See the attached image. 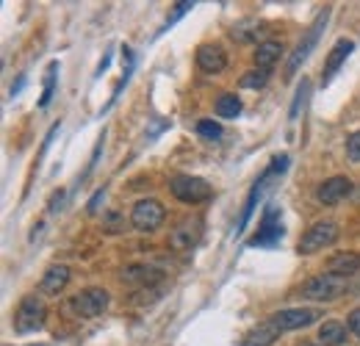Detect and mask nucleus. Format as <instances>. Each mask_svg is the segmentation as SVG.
<instances>
[{"label":"nucleus","mask_w":360,"mask_h":346,"mask_svg":"<svg viewBox=\"0 0 360 346\" xmlns=\"http://www.w3.org/2000/svg\"><path fill=\"white\" fill-rule=\"evenodd\" d=\"M347 330H349L355 338H360V307H355V310L347 316Z\"/></svg>","instance_id":"cd10ccee"},{"label":"nucleus","mask_w":360,"mask_h":346,"mask_svg":"<svg viewBox=\"0 0 360 346\" xmlns=\"http://www.w3.org/2000/svg\"><path fill=\"white\" fill-rule=\"evenodd\" d=\"M280 238H283L280 208H277V205H269V208L264 211V217H261V227H258V233L247 241V247H250V250H255V247H274Z\"/></svg>","instance_id":"9d476101"},{"label":"nucleus","mask_w":360,"mask_h":346,"mask_svg":"<svg viewBox=\"0 0 360 346\" xmlns=\"http://www.w3.org/2000/svg\"><path fill=\"white\" fill-rule=\"evenodd\" d=\"M31 346H34V344H31Z\"/></svg>","instance_id":"c756f323"},{"label":"nucleus","mask_w":360,"mask_h":346,"mask_svg":"<svg viewBox=\"0 0 360 346\" xmlns=\"http://www.w3.org/2000/svg\"><path fill=\"white\" fill-rule=\"evenodd\" d=\"M266 81H269L266 70H250L247 75H241V86L244 89H261L266 86Z\"/></svg>","instance_id":"4be33fe9"},{"label":"nucleus","mask_w":360,"mask_h":346,"mask_svg":"<svg viewBox=\"0 0 360 346\" xmlns=\"http://www.w3.org/2000/svg\"><path fill=\"white\" fill-rule=\"evenodd\" d=\"M191 6H194V3H188V0H180V3H175V11L167 17V23H164V31H167L169 25H175L180 17L186 14V11H191Z\"/></svg>","instance_id":"a878e982"},{"label":"nucleus","mask_w":360,"mask_h":346,"mask_svg":"<svg viewBox=\"0 0 360 346\" xmlns=\"http://www.w3.org/2000/svg\"><path fill=\"white\" fill-rule=\"evenodd\" d=\"M347 335H349V330L341 321H324L319 327L316 341H319V346H344L347 344Z\"/></svg>","instance_id":"a211bd4d"},{"label":"nucleus","mask_w":360,"mask_h":346,"mask_svg":"<svg viewBox=\"0 0 360 346\" xmlns=\"http://www.w3.org/2000/svg\"><path fill=\"white\" fill-rule=\"evenodd\" d=\"M327 271L349 280V277L360 274V255H355V252H338V255H333V258L327 260Z\"/></svg>","instance_id":"f3484780"},{"label":"nucleus","mask_w":360,"mask_h":346,"mask_svg":"<svg viewBox=\"0 0 360 346\" xmlns=\"http://www.w3.org/2000/svg\"><path fill=\"white\" fill-rule=\"evenodd\" d=\"M352 50H355V42L352 39H338V42L333 44V50H330V56H327V61H324V72H321V84H330L333 81V75L341 70V64L352 56Z\"/></svg>","instance_id":"4468645a"},{"label":"nucleus","mask_w":360,"mask_h":346,"mask_svg":"<svg viewBox=\"0 0 360 346\" xmlns=\"http://www.w3.org/2000/svg\"><path fill=\"white\" fill-rule=\"evenodd\" d=\"M338 224L335 222H316L311 224L305 233H302V238L297 241V252L300 255H314L319 250H327V247H333L335 241H338Z\"/></svg>","instance_id":"7ed1b4c3"},{"label":"nucleus","mask_w":360,"mask_h":346,"mask_svg":"<svg viewBox=\"0 0 360 346\" xmlns=\"http://www.w3.org/2000/svg\"><path fill=\"white\" fill-rule=\"evenodd\" d=\"M347 158L352 164H360V130H355L349 139H347Z\"/></svg>","instance_id":"393cba45"},{"label":"nucleus","mask_w":360,"mask_h":346,"mask_svg":"<svg viewBox=\"0 0 360 346\" xmlns=\"http://www.w3.org/2000/svg\"><path fill=\"white\" fill-rule=\"evenodd\" d=\"M169 191L178 197L180 203L186 205H197V203H205L214 197V188L208 180L202 177H194V174H178L169 180Z\"/></svg>","instance_id":"20e7f679"},{"label":"nucleus","mask_w":360,"mask_h":346,"mask_svg":"<svg viewBox=\"0 0 360 346\" xmlns=\"http://www.w3.org/2000/svg\"><path fill=\"white\" fill-rule=\"evenodd\" d=\"M352 180L347 177V174H335V177H327L324 183H319V188H316V200L321 203V205H338L341 200H347L349 194H352Z\"/></svg>","instance_id":"f8f14e48"},{"label":"nucleus","mask_w":360,"mask_h":346,"mask_svg":"<svg viewBox=\"0 0 360 346\" xmlns=\"http://www.w3.org/2000/svg\"><path fill=\"white\" fill-rule=\"evenodd\" d=\"M164 217H167L164 205H161L158 200L147 197V200H139L134 205V211H131V224H134V230H139V233H153V230H158V227L164 224Z\"/></svg>","instance_id":"0eeeda50"},{"label":"nucleus","mask_w":360,"mask_h":346,"mask_svg":"<svg viewBox=\"0 0 360 346\" xmlns=\"http://www.w3.org/2000/svg\"><path fill=\"white\" fill-rule=\"evenodd\" d=\"M100 200H103V188H100V191H97V194L89 200V214H94V211H97V203H100Z\"/></svg>","instance_id":"c85d7f7f"},{"label":"nucleus","mask_w":360,"mask_h":346,"mask_svg":"<svg viewBox=\"0 0 360 346\" xmlns=\"http://www.w3.org/2000/svg\"><path fill=\"white\" fill-rule=\"evenodd\" d=\"M45 319H47V307L39 297H25L20 300L17 310H14V330L20 335H28V333H37L45 327Z\"/></svg>","instance_id":"f03ea898"},{"label":"nucleus","mask_w":360,"mask_h":346,"mask_svg":"<svg viewBox=\"0 0 360 346\" xmlns=\"http://www.w3.org/2000/svg\"><path fill=\"white\" fill-rule=\"evenodd\" d=\"M122 283H128V286H158L161 280H164V274L158 271V269H153V266H144V263H134V266H125L122 269Z\"/></svg>","instance_id":"2eb2a0df"},{"label":"nucleus","mask_w":360,"mask_h":346,"mask_svg":"<svg viewBox=\"0 0 360 346\" xmlns=\"http://www.w3.org/2000/svg\"><path fill=\"white\" fill-rule=\"evenodd\" d=\"M58 70V64L53 61L50 67H47V75H45V94H42V100H39V108H47L50 105V100H53V89H56V72Z\"/></svg>","instance_id":"5701e85b"},{"label":"nucleus","mask_w":360,"mask_h":346,"mask_svg":"<svg viewBox=\"0 0 360 346\" xmlns=\"http://www.w3.org/2000/svg\"><path fill=\"white\" fill-rule=\"evenodd\" d=\"M214 108H217V117H222V120H236V117L241 114V100H238V94H233V91H222V94L217 97Z\"/></svg>","instance_id":"aec40b11"},{"label":"nucleus","mask_w":360,"mask_h":346,"mask_svg":"<svg viewBox=\"0 0 360 346\" xmlns=\"http://www.w3.org/2000/svg\"><path fill=\"white\" fill-rule=\"evenodd\" d=\"M355 286L347 280V277H338L333 271H324L319 277H311L302 288H300V297L311 300V302H333V300H341L344 294H349Z\"/></svg>","instance_id":"f257e3e1"},{"label":"nucleus","mask_w":360,"mask_h":346,"mask_svg":"<svg viewBox=\"0 0 360 346\" xmlns=\"http://www.w3.org/2000/svg\"><path fill=\"white\" fill-rule=\"evenodd\" d=\"M277 338H280V333L271 327L269 321H264V324H258V327H255V330L247 335L244 346H271Z\"/></svg>","instance_id":"412c9836"},{"label":"nucleus","mask_w":360,"mask_h":346,"mask_svg":"<svg viewBox=\"0 0 360 346\" xmlns=\"http://www.w3.org/2000/svg\"><path fill=\"white\" fill-rule=\"evenodd\" d=\"M103 227H105V233H122L125 230V219L120 214H108V217H103Z\"/></svg>","instance_id":"bb28decb"},{"label":"nucleus","mask_w":360,"mask_h":346,"mask_svg":"<svg viewBox=\"0 0 360 346\" xmlns=\"http://www.w3.org/2000/svg\"><path fill=\"white\" fill-rule=\"evenodd\" d=\"M319 316H321V310H316V307H288V310H277V313H271L266 321L283 335V333H291V330L311 327V324L319 321Z\"/></svg>","instance_id":"423d86ee"},{"label":"nucleus","mask_w":360,"mask_h":346,"mask_svg":"<svg viewBox=\"0 0 360 346\" xmlns=\"http://www.w3.org/2000/svg\"><path fill=\"white\" fill-rule=\"evenodd\" d=\"M194 58H197V67L208 75H219L227 67V53L222 50V44H200Z\"/></svg>","instance_id":"ddd939ff"},{"label":"nucleus","mask_w":360,"mask_h":346,"mask_svg":"<svg viewBox=\"0 0 360 346\" xmlns=\"http://www.w3.org/2000/svg\"><path fill=\"white\" fill-rule=\"evenodd\" d=\"M288 169V155H274L271 158V164L264 169V174L255 180V186H252V191H250V197H247V205H244V214H241V219H238V227H236V233H241L244 227H247V222H250V217H252V211H255V203L261 200V194H264V188L269 186V180L274 177V174H283Z\"/></svg>","instance_id":"39448f33"},{"label":"nucleus","mask_w":360,"mask_h":346,"mask_svg":"<svg viewBox=\"0 0 360 346\" xmlns=\"http://www.w3.org/2000/svg\"><path fill=\"white\" fill-rule=\"evenodd\" d=\"M200 236H202V222H200V219L186 217L172 227V233H169V247L178 250V252L194 250L197 241H200Z\"/></svg>","instance_id":"9b49d317"},{"label":"nucleus","mask_w":360,"mask_h":346,"mask_svg":"<svg viewBox=\"0 0 360 346\" xmlns=\"http://www.w3.org/2000/svg\"><path fill=\"white\" fill-rule=\"evenodd\" d=\"M280 56H283V44L280 42H261L255 47V67L269 72L271 67L280 61Z\"/></svg>","instance_id":"6ab92c4d"},{"label":"nucleus","mask_w":360,"mask_h":346,"mask_svg":"<svg viewBox=\"0 0 360 346\" xmlns=\"http://www.w3.org/2000/svg\"><path fill=\"white\" fill-rule=\"evenodd\" d=\"M327 14H330V11L324 8V11H321V14L316 17V23H314V25H311V31H308V37H305L302 42L297 44V50L291 53V58H288V64H285V72H283V78H285V81H291V78L297 75V70L302 67V61H305V58L311 56V50H314L316 42H319V34L324 31V23H327Z\"/></svg>","instance_id":"6e6552de"},{"label":"nucleus","mask_w":360,"mask_h":346,"mask_svg":"<svg viewBox=\"0 0 360 346\" xmlns=\"http://www.w3.org/2000/svg\"><path fill=\"white\" fill-rule=\"evenodd\" d=\"M197 133H200L202 139H211V141H217V139L222 136V128H219L214 120H200V122H197Z\"/></svg>","instance_id":"b1692460"},{"label":"nucleus","mask_w":360,"mask_h":346,"mask_svg":"<svg viewBox=\"0 0 360 346\" xmlns=\"http://www.w3.org/2000/svg\"><path fill=\"white\" fill-rule=\"evenodd\" d=\"M108 302H111V297H108L105 288H86V291H81V294L72 297L70 307H72L75 316H81V319H97V316L105 313Z\"/></svg>","instance_id":"1a4fd4ad"},{"label":"nucleus","mask_w":360,"mask_h":346,"mask_svg":"<svg viewBox=\"0 0 360 346\" xmlns=\"http://www.w3.org/2000/svg\"><path fill=\"white\" fill-rule=\"evenodd\" d=\"M67 286H70V266L58 263V266H50L45 271V277H42V283H39V291H42L45 297H58Z\"/></svg>","instance_id":"dca6fc26"}]
</instances>
